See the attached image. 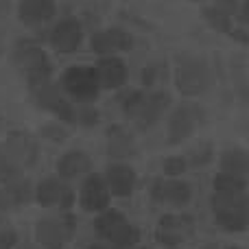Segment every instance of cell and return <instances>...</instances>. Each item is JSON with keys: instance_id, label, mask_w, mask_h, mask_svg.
Wrapping results in <instances>:
<instances>
[{"instance_id": "f546056e", "label": "cell", "mask_w": 249, "mask_h": 249, "mask_svg": "<svg viewBox=\"0 0 249 249\" xmlns=\"http://www.w3.org/2000/svg\"><path fill=\"white\" fill-rule=\"evenodd\" d=\"M72 203H74V195H72V190H70L68 186H66L64 195H61V203H59V206H61V208H66V210H68V208L72 206Z\"/></svg>"}, {"instance_id": "7a4b0ae2", "label": "cell", "mask_w": 249, "mask_h": 249, "mask_svg": "<svg viewBox=\"0 0 249 249\" xmlns=\"http://www.w3.org/2000/svg\"><path fill=\"white\" fill-rule=\"evenodd\" d=\"M94 234L101 241H107L112 249H131L140 238V230L129 223L121 210H114V208H107L96 214Z\"/></svg>"}, {"instance_id": "8d00e7d4", "label": "cell", "mask_w": 249, "mask_h": 249, "mask_svg": "<svg viewBox=\"0 0 249 249\" xmlns=\"http://www.w3.org/2000/svg\"><path fill=\"white\" fill-rule=\"evenodd\" d=\"M193 2H199V0H193Z\"/></svg>"}, {"instance_id": "d4e9b609", "label": "cell", "mask_w": 249, "mask_h": 249, "mask_svg": "<svg viewBox=\"0 0 249 249\" xmlns=\"http://www.w3.org/2000/svg\"><path fill=\"white\" fill-rule=\"evenodd\" d=\"M186 168H188V160H186V158H179V155H175V158L164 160V175H168V177L184 175Z\"/></svg>"}, {"instance_id": "30bf717a", "label": "cell", "mask_w": 249, "mask_h": 249, "mask_svg": "<svg viewBox=\"0 0 249 249\" xmlns=\"http://www.w3.org/2000/svg\"><path fill=\"white\" fill-rule=\"evenodd\" d=\"M74 232V216L66 214L64 219H42L35 228L37 243L44 249H61Z\"/></svg>"}, {"instance_id": "3957f363", "label": "cell", "mask_w": 249, "mask_h": 249, "mask_svg": "<svg viewBox=\"0 0 249 249\" xmlns=\"http://www.w3.org/2000/svg\"><path fill=\"white\" fill-rule=\"evenodd\" d=\"M13 64L24 74L29 88H35L51 79V59H48L46 53L35 42H31V39L29 42L22 39V42L16 44V48H13Z\"/></svg>"}, {"instance_id": "52a82bcc", "label": "cell", "mask_w": 249, "mask_h": 249, "mask_svg": "<svg viewBox=\"0 0 249 249\" xmlns=\"http://www.w3.org/2000/svg\"><path fill=\"white\" fill-rule=\"evenodd\" d=\"M31 92H33V96H35V101H37L39 107L57 114V116H59L61 121H66V123L77 121V109L72 107L70 99L64 94L61 86L51 83V79L44 81V83H39V86H35V88H31Z\"/></svg>"}, {"instance_id": "d590c367", "label": "cell", "mask_w": 249, "mask_h": 249, "mask_svg": "<svg viewBox=\"0 0 249 249\" xmlns=\"http://www.w3.org/2000/svg\"><path fill=\"white\" fill-rule=\"evenodd\" d=\"M230 249H238V247H230Z\"/></svg>"}, {"instance_id": "603a6c76", "label": "cell", "mask_w": 249, "mask_h": 249, "mask_svg": "<svg viewBox=\"0 0 249 249\" xmlns=\"http://www.w3.org/2000/svg\"><path fill=\"white\" fill-rule=\"evenodd\" d=\"M214 190H219V193H236V190H245V177L221 171L219 175L214 177Z\"/></svg>"}, {"instance_id": "484cf974", "label": "cell", "mask_w": 249, "mask_h": 249, "mask_svg": "<svg viewBox=\"0 0 249 249\" xmlns=\"http://www.w3.org/2000/svg\"><path fill=\"white\" fill-rule=\"evenodd\" d=\"M29 195H31L29 184H24V181H11V188H9V197H11V201L24 203L26 199H29Z\"/></svg>"}, {"instance_id": "cb8c5ba5", "label": "cell", "mask_w": 249, "mask_h": 249, "mask_svg": "<svg viewBox=\"0 0 249 249\" xmlns=\"http://www.w3.org/2000/svg\"><path fill=\"white\" fill-rule=\"evenodd\" d=\"M77 123H81L83 127H94L99 123V112L92 107V103H81L77 107Z\"/></svg>"}, {"instance_id": "e575fe53", "label": "cell", "mask_w": 249, "mask_h": 249, "mask_svg": "<svg viewBox=\"0 0 249 249\" xmlns=\"http://www.w3.org/2000/svg\"><path fill=\"white\" fill-rule=\"evenodd\" d=\"M166 249H175V247H166Z\"/></svg>"}, {"instance_id": "ffe728a7", "label": "cell", "mask_w": 249, "mask_h": 249, "mask_svg": "<svg viewBox=\"0 0 249 249\" xmlns=\"http://www.w3.org/2000/svg\"><path fill=\"white\" fill-rule=\"evenodd\" d=\"M190 199H193V188L186 181L171 179L162 186V201H168L173 206L181 208V206H188Z\"/></svg>"}, {"instance_id": "6da1fadb", "label": "cell", "mask_w": 249, "mask_h": 249, "mask_svg": "<svg viewBox=\"0 0 249 249\" xmlns=\"http://www.w3.org/2000/svg\"><path fill=\"white\" fill-rule=\"evenodd\" d=\"M212 214L221 230L225 232H243L249 228V195L245 190L212 195Z\"/></svg>"}, {"instance_id": "8fae6325", "label": "cell", "mask_w": 249, "mask_h": 249, "mask_svg": "<svg viewBox=\"0 0 249 249\" xmlns=\"http://www.w3.org/2000/svg\"><path fill=\"white\" fill-rule=\"evenodd\" d=\"M90 46L99 57L118 55V53L131 51L133 48V35L127 33V31H123V29L112 26V29L96 31L90 39Z\"/></svg>"}, {"instance_id": "7402d4cb", "label": "cell", "mask_w": 249, "mask_h": 249, "mask_svg": "<svg viewBox=\"0 0 249 249\" xmlns=\"http://www.w3.org/2000/svg\"><path fill=\"white\" fill-rule=\"evenodd\" d=\"M201 18L212 26V29L216 31V33L230 35L234 31L232 16H230L228 11H223V9H219L216 4H214V7H203L201 9Z\"/></svg>"}, {"instance_id": "4fadbf2b", "label": "cell", "mask_w": 249, "mask_h": 249, "mask_svg": "<svg viewBox=\"0 0 249 249\" xmlns=\"http://www.w3.org/2000/svg\"><path fill=\"white\" fill-rule=\"evenodd\" d=\"M94 68H96V74H99L101 88H105V90H118V88H123L129 79L127 64L116 55L99 57Z\"/></svg>"}, {"instance_id": "277c9868", "label": "cell", "mask_w": 249, "mask_h": 249, "mask_svg": "<svg viewBox=\"0 0 249 249\" xmlns=\"http://www.w3.org/2000/svg\"><path fill=\"white\" fill-rule=\"evenodd\" d=\"M59 86L64 90V94L79 105L94 103L101 92V81L99 74H96V68H90V66H72V68H68L61 74Z\"/></svg>"}, {"instance_id": "7c38bea8", "label": "cell", "mask_w": 249, "mask_h": 249, "mask_svg": "<svg viewBox=\"0 0 249 249\" xmlns=\"http://www.w3.org/2000/svg\"><path fill=\"white\" fill-rule=\"evenodd\" d=\"M83 39V26L77 18H64L51 31V46L57 53H74Z\"/></svg>"}, {"instance_id": "2e32d148", "label": "cell", "mask_w": 249, "mask_h": 249, "mask_svg": "<svg viewBox=\"0 0 249 249\" xmlns=\"http://www.w3.org/2000/svg\"><path fill=\"white\" fill-rule=\"evenodd\" d=\"M105 181H107L114 197H129L133 193V188H136L138 175L127 164H112L105 171Z\"/></svg>"}, {"instance_id": "9c48e42d", "label": "cell", "mask_w": 249, "mask_h": 249, "mask_svg": "<svg viewBox=\"0 0 249 249\" xmlns=\"http://www.w3.org/2000/svg\"><path fill=\"white\" fill-rule=\"evenodd\" d=\"M203 118L201 109L195 103H181L168 116V144H179L186 138L193 136L197 123Z\"/></svg>"}, {"instance_id": "d6a6232c", "label": "cell", "mask_w": 249, "mask_h": 249, "mask_svg": "<svg viewBox=\"0 0 249 249\" xmlns=\"http://www.w3.org/2000/svg\"><path fill=\"white\" fill-rule=\"evenodd\" d=\"M230 35H232L234 39H241L243 44H249V35H247V33H245V31H243V29H234L232 33H230Z\"/></svg>"}, {"instance_id": "1f68e13d", "label": "cell", "mask_w": 249, "mask_h": 249, "mask_svg": "<svg viewBox=\"0 0 249 249\" xmlns=\"http://www.w3.org/2000/svg\"><path fill=\"white\" fill-rule=\"evenodd\" d=\"M241 22L243 24H249V0H243V4H241Z\"/></svg>"}, {"instance_id": "83f0119b", "label": "cell", "mask_w": 249, "mask_h": 249, "mask_svg": "<svg viewBox=\"0 0 249 249\" xmlns=\"http://www.w3.org/2000/svg\"><path fill=\"white\" fill-rule=\"evenodd\" d=\"M214 4L223 11H228L230 16L232 13H238V0H214Z\"/></svg>"}, {"instance_id": "f1b7e54d", "label": "cell", "mask_w": 249, "mask_h": 249, "mask_svg": "<svg viewBox=\"0 0 249 249\" xmlns=\"http://www.w3.org/2000/svg\"><path fill=\"white\" fill-rule=\"evenodd\" d=\"M210 155H212V151H210V146H208L206 153H203V151H199V153L195 155L193 164H195V166H201V164H208V162H210Z\"/></svg>"}, {"instance_id": "5bb4252c", "label": "cell", "mask_w": 249, "mask_h": 249, "mask_svg": "<svg viewBox=\"0 0 249 249\" xmlns=\"http://www.w3.org/2000/svg\"><path fill=\"white\" fill-rule=\"evenodd\" d=\"M190 234H193V221H190V216L166 214V216H162V221L158 225V241L164 243L166 247L179 245Z\"/></svg>"}, {"instance_id": "74e56055", "label": "cell", "mask_w": 249, "mask_h": 249, "mask_svg": "<svg viewBox=\"0 0 249 249\" xmlns=\"http://www.w3.org/2000/svg\"><path fill=\"white\" fill-rule=\"evenodd\" d=\"M131 249H133V247H131Z\"/></svg>"}, {"instance_id": "5b68a950", "label": "cell", "mask_w": 249, "mask_h": 249, "mask_svg": "<svg viewBox=\"0 0 249 249\" xmlns=\"http://www.w3.org/2000/svg\"><path fill=\"white\" fill-rule=\"evenodd\" d=\"M168 107V96L164 92H153V94H142V92H131L123 99V109L129 118L140 123V127H151L160 118V114Z\"/></svg>"}, {"instance_id": "836d02e7", "label": "cell", "mask_w": 249, "mask_h": 249, "mask_svg": "<svg viewBox=\"0 0 249 249\" xmlns=\"http://www.w3.org/2000/svg\"><path fill=\"white\" fill-rule=\"evenodd\" d=\"M9 203H11V197H9V195L4 193V190H0V210H4V208H7Z\"/></svg>"}, {"instance_id": "ac0fdd59", "label": "cell", "mask_w": 249, "mask_h": 249, "mask_svg": "<svg viewBox=\"0 0 249 249\" xmlns=\"http://www.w3.org/2000/svg\"><path fill=\"white\" fill-rule=\"evenodd\" d=\"M66 190V184L61 177H44L37 184V190H35V199L42 208H51L61 203V195Z\"/></svg>"}, {"instance_id": "9a60e30c", "label": "cell", "mask_w": 249, "mask_h": 249, "mask_svg": "<svg viewBox=\"0 0 249 249\" xmlns=\"http://www.w3.org/2000/svg\"><path fill=\"white\" fill-rule=\"evenodd\" d=\"M55 13V0H20V4H18V18L24 26H42L51 22Z\"/></svg>"}, {"instance_id": "4316f807", "label": "cell", "mask_w": 249, "mask_h": 249, "mask_svg": "<svg viewBox=\"0 0 249 249\" xmlns=\"http://www.w3.org/2000/svg\"><path fill=\"white\" fill-rule=\"evenodd\" d=\"M18 243V236L13 230H2L0 232V249H13Z\"/></svg>"}, {"instance_id": "44dd1931", "label": "cell", "mask_w": 249, "mask_h": 249, "mask_svg": "<svg viewBox=\"0 0 249 249\" xmlns=\"http://www.w3.org/2000/svg\"><path fill=\"white\" fill-rule=\"evenodd\" d=\"M109 155L114 158H127L133 153V138L129 131H124L123 127H112L109 129Z\"/></svg>"}, {"instance_id": "d6986e66", "label": "cell", "mask_w": 249, "mask_h": 249, "mask_svg": "<svg viewBox=\"0 0 249 249\" xmlns=\"http://www.w3.org/2000/svg\"><path fill=\"white\" fill-rule=\"evenodd\" d=\"M221 171L234 173V175L245 177L249 173V153L241 146H232V149L221 153Z\"/></svg>"}, {"instance_id": "ba28073f", "label": "cell", "mask_w": 249, "mask_h": 249, "mask_svg": "<svg viewBox=\"0 0 249 249\" xmlns=\"http://www.w3.org/2000/svg\"><path fill=\"white\" fill-rule=\"evenodd\" d=\"M109 199H112V190H109L107 181H105V175L90 173L83 179L81 190H79V206L86 212L99 214V212L109 208Z\"/></svg>"}, {"instance_id": "4dcf8cb0", "label": "cell", "mask_w": 249, "mask_h": 249, "mask_svg": "<svg viewBox=\"0 0 249 249\" xmlns=\"http://www.w3.org/2000/svg\"><path fill=\"white\" fill-rule=\"evenodd\" d=\"M142 81H144V86H151V83L155 81V68H144V74H142Z\"/></svg>"}, {"instance_id": "8992f818", "label": "cell", "mask_w": 249, "mask_h": 249, "mask_svg": "<svg viewBox=\"0 0 249 249\" xmlns=\"http://www.w3.org/2000/svg\"><path fill=\"white\" fill-rule=\"evenodd\" d=\"M212 72L210 66L203 59H186L175 70V86L179 94L184 96H199L210 88Z\"/></svg>"}, {"instance_id": "e0dca14e", "label": "cell", "mask_w": 249, "mask_h": 249, "mask_svg": "<svg viewBox=\"0 0 249 249\" xmlns=\"http://www.w3.org/2000/svg\"><path fill=\"white\" fill-rule=\"evenodd\" d=\"M92 168V160L83 151H68L57 160V173L61 179H74L79 175H86Z\"/></svg>"}]
</instances>
